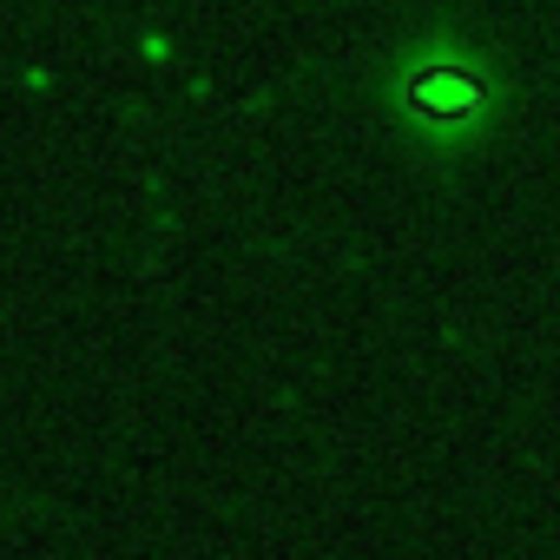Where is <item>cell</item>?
<instances>
[{
	"mask_svg": "<svg viewBox=\"0 0 560 560\" xmlns=\"http://www.w3.org/2000/svg\"><path fill=\"white\" fill-rule=\"evenodd\" d=\"M396 100L416 126L429 132H475L494 106V80L481 60H468L462 47H422L402 80H396Z\"/></svg>",
	"mask_w": 560,
	"mask_h": 560,
	"instance_id": "6da1fadb",
	"label": "cell"
}]
</instances>
